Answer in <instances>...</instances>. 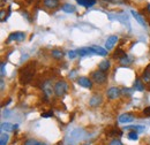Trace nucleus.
<instances>
[{"label":"nucleus","mask_w":150,"mask_h":145,"mask_svg":"<svg viewBox=\"0 0 150 145\" xmlns=\"http://www.w3.org/2000/svg\"><path fill=\"white\" fill-rule=\"evenodd\" d=\"M51 116H53V112H47L42 114V118H51Z\"/></svg>","instance_id":"nucleus-30"},{"label":"nucleus","mask_w":150,"mask_h":145,"mask_svg":"<svg viewBox=\"0 0 150 145\" xmlns=\"http://www.w3.org/2000/svg\"><path fill=\"white\" fill-rule=\"evenodd\" d=\"M25 38V34L22 32V31H15V32H12L9 37H8V42L11 40H16V42H22L23 39Z\"/></svg>","instance_id":"nucleus-4"},{"label":"nucleus","mask_w":150,"mask_h":145,"mask_svg":"<svg viewBox=\"0 0 150 145\" xmlns=\"http://www.w3.org/2000/svg\"><path fill=\"white\" fill-rule=\"evenodd\" d=\"M91 49H93V51H94V54L102 55V56H105V55L108 54V51H106L105 49L100 47V46H97V45H94V46H91Z\"/></svg>","instance_id":"nucleus-11"},{"label":"nucleus","mask_w":150,"mask_h":145,"mask_svg":"<svg viewBox=\"0 0 150 145\" xmlns=\"http://www.w3.org/2000/svg\"><path fill=\"white\" fill-rule=\"evenodd\" d=\"M77 55H79L77 54V51H69V52H68V56H69L71 59H74Z\"/></svg>","instance_id":"nucleus-29"},{"label":"nucleus","mask_w":150,"mask_h":145,"mask_svg":"<svg viewBox=\"0 0 150 145\" xmlns=\"http://www.w3.org/2000/svg\"><path fill=\"white\" fill-rule=\"evenodd\" d=\"M110 61H108V60H104V61H102L100 63H99V66H98V68H99V70H102V72H108V69L110 68Z\"/></svg>","instance_id":"nucleus-18"},{"label":"nucleus","mask_w":150,"mask_h":145,"mask_svg":"<svg viewBox=\"0 0 150 145\" xmlns=\"http://www.w3.org/2000/svg\"><path fill=\"white\" fill-rule=\"evenodd\" d=\"M19 125H12L9 122H6V123H2L1 125V130L4 131H14L15 129H18Z\"/></svg>","instance_id":"nucleus-12"},{"label":"nucleus","mask_w":150,"mask_h":145,"mask_svg":"<svg viewBox=\"0 0 150 145\" xmlns=\"http://www.w3.org/2000/svg\"><path fill=\"white\" fill-rule=\"evenodd\" d=\"M120 62H121L122 65H126V63H131V62H129V58H128V55H125L122 59H120Z\"/></svg>","instance_id":"nucleus-28"},{"label":"nucleus","mask_w":150,"mask_h":145,"mask_svg":"<svg viewBox=\"0 0 150 145\" xmlns=\"http://www.w3.org/2000/svg\"><path fill=\"white\" fill-rule=\"evenodd\" d=\"M91 80L97 84H104L106 82V80H108V76H106L105 72H102V70H96L91 75Z\"/></svg>","instance_id":"nucleus-3"},{"label":"nucleus","mask_w":150,"mask_h":145,"mask_svg":"<svg viewBox=\"0 0 150 145\" xmlns=\"http://www.w3.org/2000/svg\"><path fill=\"white\" fill-rule=\"evenodd\" d=\"M106 1H109L111 4H117V5H121V4L128 2V0H106Z\"/></svg>","instance_id":"nucleus-27"},{"label":"nucleus","mask_w":150,"mask_h":145,"mask_svg":"<svg viewBox=\"0 0 150 145\" xmlns=\"http://www.w3.org/2000/svg\"><path fill=\"white\" fill-rule=\"evenodd\" d=\"M8 139H9V136L7 134H1V136H0V145H7Z\"/></svg>","instance_id":"nucleus-23"},{"label":"nucleus","mask_w":150,"mask_h":145,"mask_svg":"<svg viewBox=\"0 0 150 145\" xmlns=\"http://www.w3.org/2000/svg\"><path fill=\"white\" fill-rule=\"evenodd\" d=\"M53 91L57 97H62L67 92V83L65 81H58L53 88Z\"/></svg>","instance_id":"nucleus-2"},{"label":"nucleus","mask_w":150,"mask_h":145,"mask_svg":"<svg viewBox=\"0 0 150 145\" xmlns=\"http://www.w3.org/2000/svg\"><path fill=\"white\" fill-rule=\"evenodd\" d=\"M61 9L65 12V13H74L75 12V6L74 5H71V4H64Z\"/></svg>","instance_id":"nucleus-16"},{"label":"nucleus","mask_w":150,"mask_h":145,"mask_svg":"<svg viewBox=\"0 0 150 145\" xmlns=\"http://www.w3.org/2000/svg\"><path fill=\"white\" fill-rule=\"evenodd\" d=\"M126 54V52H124L121 49H118L115 52H114V54H113V58H117V59H122Z\"/></svg>","instance_id":"nucleus-21"},{"label":"nucleus","mask_w":150,"mask_h":145,"mask_svg":"<svg viewBox=\"0 0 150 145\" xmlns=\"http://www.w3.org/2000/svg\"><path fill=\"white\" fill-rule=\"evenodd\" d=\"M24 145H46V144L40 143V142L36 141V139H27V141L24 142Z\"/></svg>","instance_id":"nucleus-24"},{"label":"nucleus","mask_w":150,"mask_h":145,"mask_svg":"<svg viewBox=\"0 0 150 145\" xmlns=\"http://www.w3.org/2000/svg\"><path fill=\"white\" fill-rule=\"evenodd\" d=\"M5 75V62L1 63V76Z\"/></svg>","instance_id":"nucleus-33"},{"label":"nucleus","mask_w":150,"mask_h":145,"mask_svg":"<svg viewBox=\"0 0 150 145\" xmlns=\"http://www.w3.org/2000/svg\"><path fill=\"white\" fill-rule=\"evenodd\" d=\"M106 96H108V98L109 99H117L119 96H120V89L119 88H117V87H112V88H110L108 92H106Z\"/></svg>","instance_id":"nucleus-5"},{"label":"nucleus","mask_w":150,"mask_h":145,"mask_svg":"<svg viewBox=\"0 0 150 145\" xmlns=\"http://www.w3.org/2000/svg\"><path fill=\"white\" fill-rule=\"evenodd\" d=\"M142 80L146 82V83H150V65H148L144 69V72L142 75Z\"/></svg>","instance_id":"nucleus-17"},{"label":"nucleus","mask_w":150,"mask_h":145,"mask_svg":"<svg viewBox=\"0 0 150 145\" xmlns=\"http://www.w3.org/2000/svg\"><path fill=\"white\" fill-rule=\"evenodd\" d=\"M134 90H137V91H143L144 90V84L141 80L136 78L135 82H134Z\"/></svg>","instance_id":"nucleus-19"},{"label":"nucleus","mask_w":150,"mask_h":145,"mask_svg":"<svg viewBox=\"0 0 150 145\" xmlns=\"http://www.w3.org/2000/svg\"><path fill=\"white\" fill-rule=\"evenodd\" d=\"M51 55H52L54 59H61V58L64 56V53H62V51H60V50H52Z\"/></svg>","instance_id":"nucleus-22"},{"label":"nucleus","mask_w":150,"mask_h":145,"mask_svg":"<svg viewBox=\"0 0 150 145\" xmlns=\"http://www.w3.org/2000/svg\"><path fill=\"white\" fill-rule=\"evenodd\" d=\"M143 114L146 116H149L150 118V107H146V108L143 109Z\"/></svg>","instance_id":"nucleus-31"},{"label":"nucleus","mask_w":150,"mask_h":145,"mask_svg":"<svg viewBox=\"0 0 150 145\" xmlns=\"http://www.w3.org/2000/svg\"><path fill=\"white\" fill-rule=\"evenodd\" d=\"M149 24H150V21H149Z\"/></svg>","instance_id":"nucleus-36"},{"label":"nucleus","mask_w":150,"mask_h":145,"mask_svg":"<svg viewBox=\"0 0 150 145\" xmlns=\"http://www.w3.org/2000/svg\"><path fill=\"white\" fill-rule=\"evenodd\" d=\"M35 72H36V62L35 61H30L27 65H24L20 69V74H19L20 83L23 84V85L28 84L33 80Z\"/></svg>","instance_id":"nucleus-1"},{"label":"nucleus","mask_w":150,"mask_h":145,"mask_svg":"<svg viewBox=\"0 0 150 145\" xmlns=\"http://www.w3.org/2000/svg\"><path fill=\"white\" fill-rule=\"evenodd\" d=\"M126 129H131L132 131H143L144 127L143 126H129V127H126Z\"/></svg>","instance_id":"nucleus-25"},{"label":"nucleus","mask_w":150,"mask_h":145,"mask_svg":"<svg viewBox=\"0 0 150 145\" xmlns=\"http://www.w3.org/2000/svg\"><path fill=\"white\" fill-rule=\"evenodd\" d=\"M76 1H77L79 5H81L83 7H87V8L94 6L95 4H96V0H76Z\"/></svg>","instance_id":"nucleus-15"},{"label":"nucleus","mask_w":150,"mask_h":145,"mask_svg":"<svg viewBox=\"0 0 150 145\" xmlns=\"http://www.w3.org/2000/svg\"><path fill=\"white\" fill-rule=\"evenodd\" d=\"M1 90H4V81L1 80Z\"/></svg>","instance_id":"nucleus-34"},{"label":"nucleus","mask_w":150,"mask_h":145,"mask_svg":"<svg viewBox=\"0 0 150 145\" xmlns=\"http://www.w3.org/2000/svg\"><path fill=\"white\" fill-rule=\"evenodd\" d=\"M100 104H102V97L98 96V94L93 96L91 99H90V101H89V105H90L91 107H98Z\"/></svg>","instance_id":"nucleus-10"},{"label":"nucleus","mask_w":150,"mask_h":145,"mask_svg":"<svg viewBox=\"0 0 150 145\" xmlns=\"http://www.w3.org/2000/svg\"><path fill=\"white\" fill-rule=\"evenodd\" d=\"M131 13H132V15H133V18H135V20H136L141 25H143V27H144V18H142L137 12H135V11H132Z\"/></svg>","instance_id":"nucleus-20"},{"label":"nucleus","mask_w":150,"mask_h":145,"mask_svg":"<svg viewBox=\"0 0 150 145\" xmlns=\"http://www.w3.org/2000/svg\"><path fill=\"white\" fill-rule=\"evenodd\" d=\"M110 145H122V143L119 139H113L112 142L110 143Z\"/></svg>","instance_id":"nucleus-32"},{"label":"nucleus","mask_w":150,"mask_h":145,"mask_svg":"<svg viewBox=\"0 0 150 145\" xmlns=\"http://www.w3.org/2000/svg\"><path fill=\"white\" fill-rule=\"evenodd\" d=\"M43 4L47 8H56L59 5V0H44Z\"/></svg>","instance_id":"nucleus-14"},{"label":"nucleus","mask_w":150,"mask_h":145,"mask_svg":"<svg viewBox=\"0 0 150 145\" xmlns=\"http://www.w3.org/2000/svg\"><path fill=\"white\" fill-rule=\"evenodd\" d=\"M106 135L109 137H114V136H122V131L119 130L115 127H110L106 129Z\"/></svg>","instance_id":"nucleus-7"},{"label":"nucleus","mask_w":150,"mask_h":145,"mask_svg":"<svg viewBox=\"0 0 150 145\" xmlns=\"http://www.w3.org/2000/svg\"><path fill=\"white\" fill-rule=\"evenodd\" d=\"M93 53H94V51L91 47H82V49L77 50V54L80 56H86V55L93 54Z\"/></svg>","instance_id":"nucleus-13"},{"label":"nucleus","mask_w":150,"mask_h":145,"mask_svg":"<svg viewBox=\"0 0 150 145\" xmlns=\"http://www.w3.org/2000/svg\"><path fill=\"white\" fill-rule=\"evenodd\" d=\"M118 120L120 123H128V122H132L134 120V116L131 113H125V114H121Z\"/></svg>","instance_id":"nucleus-9"},{"label":"nucleus","mask_w":150,"mask_h":145,"mask_svg":"<svg viewBox=\"0 0 150 145\" xmlns=\"http://www.w3.org/2000/svg\"><path fill=\"white\" fill-rule=\"evenodd\" d=\"M117 42H118V37L115 36V35H112V36H110L108 39H106V43H105V47H106V50H111L113 49V46L117 44Z\"/></svg>","instance_id":"nucleus-8"},{"label":"nucleus","mask_w":150,"mask_h":145,"mask_svg":"<svg viewBox=\"0 0 150 145\" xmlns=\"http://www.w3.org/2000/svg\"><path fill=\"white\" fill-rule=\"evenodd\" d=\"M127 137H128V139H131V141H137V139H139V136H137V132H136V131H131V132H128Z\"/></svg>","instance_id":"nucleus-26"},{"label":"nucleus","mask_w":150,"mask_h":145,"mask_svg":"<svg viewBox=\"0 0 150 145\" xmlns=\"http://www.w3.org/2000/svg\"><path fill=\"white\" fill-rule=\"evenodd\" d=\"M77 84L83 87V88H88V89H90L93 87V82L88 77H79L77 78Z\"/></svg>","instance_id":"nucleus-6"},{"label":"nucleus","mask_w":150,"mask_h":145,"mask_svg":"<svg viewBox=\"0 0 150 145\" xmlns=\"http://www.w3.org/2000/svg\"><path fill=\"white\" fill-rule=\"evenodd\" d=\"M147 11H148V12L150 13V4L148 5V6H147Z\"/></svg>","instance_id":"nucleus-35"}]
</instances>
